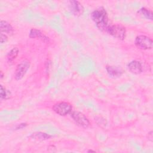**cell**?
I'll list each match as a JSON object with an SVG mask.
<instances>
[{"label":"cell","mask_w":153,"mask_h":153,"mask_svg":"<svg viewBox=\"0 0 153 153\" xmlns=\"http://www.w3.org/2000/svg\"><path fill=\"white\" fill-rule=\"evenodd\" d=\"M69 8L71 13L76 16L82 15L84 12L83 6L79 2L77 1H69Z\"/></svg>","instance_id":"obj_7"},{"label":"cell","mask_w":153,"mask_h":153,"mask_svg":"<svg viewBox=\"0 0 153 153\" xmlns=\"http://www.w3.org/2000/svg\"><path fill=\"white\" fill-rule=\"evenodd\" d=\"M106 32L114 37L121 40L124 39L126 36V28L120 25H109Z\"/></svg>","instance_id":"obj_2"},{"label":"cell","mask_w":153,"mask_h":153,"mask_svg":"<svg viewBox=\"0 0 153 153\" xmlns=\"http://www.w3.org/2000/svg\"><path fill=\"white\" fill-rule=\"evenodd\" d=\"M0 30L2 33H5L11 35L14 32L13 28L12 26L7 21L1 20L0 22Z\"/></svg>","instance_id":"obj_9"},{"label":"cell","mask_w":153,"mask_h":153,"mask_svg":"<svg viewBox=\"0 0 153 153\" xmlns=\"http://www.w3.org/2000/svg\"><path fill=\"white\" fill-rule=\"evenodd\" d=\"M52 109L57 114L65 116L72 112V107L69 103L62 102L54 105Z\"/></svg>","instance_id":"obj_4"},{"label":"cell","mask_w":153,"mask_h":153,"mask_svg":"<svg viewBox=\"0 0 153 153\" xmlns=\"http://www.w3.org/2000/svg\"><path fill=\"white\" fill-rule=\"evenodd\" d=\"M7 40H8V37L7 35L1 32V44L5 43L7 41Z\"/></svg>","instance_id":"obj_16"},{"label":"cell","mask_w":153,"mask_h":153,"mask_svg":"<svg viewBox=\"0 0 153 153\" xmlns=\"http://www.w3.org/2000/svg\"><path fill=\"white\" fill-rule=\"evenodd\" d=\"M29 36L32 38H42V39H47V38L45 35H44L39 30H38L35 28H33L30 30Z\"/></svg>","instance_id":"obj_13"},{"label":"cell","mask_w":153,"mask_h":153,"mask_svg":"<svg viewBox=\"0 0 153 153\" xmlns=\"http://www.w3.org/2000/svg\"><path fill=\"white\" fill-rule=\"evenodd\" d=\"M30 67V63L28 60L24 59L19 63L16 69L14 77L16 80H20L23 78Z\"/></svg>","instance_id":"obj_5"},{"label":"cell","mask_w":153,"mask_h":153,"mask_svg":"<svg viewBox=\"0 0 153 153\" xmlns=\"http://www.w3.org/2000/svg\"><path fill=\"white\" fill-rule=\"evenodd\" d=\"M18 54H19V49L17 47H14L13 48H12L10 50V51H9V53H8L7 56L8 62L9 63L13 62V60L18 56Z\"/></svg>","instance_id":"obj_14"},{"label":"cell","mask_w":153,"mask_h":153,"mask_svg":"<svg viewBox=\"0 0 153 153\" xmlns=\"http://www.w3.org/2000/svg\"><path fill=\"white\" fill-rule=\"evenodd\" d=\"M53 149H55L56 150V147L54 146V145H50L48 147V150L50 151V152H55L56 151L53 150Z\"/></svg>","instance_id":"obj_18"},{"label":"cell","mask_w":153,"mask_h":153,"mask_svg":"<svg viewBox=\"0 0 153 153\" xmlns=\"http://www.w3.org/2000/svg\"><path fill=\"white\" fill-rule=\"evenodd\" d=\"M88 152H94L95 151H93V150H88Z\"/></svg>","instance_id":"obj_21"},{"label":"cell","mask_w":153,"mask_h":153,"mask_svg":"<svg viewBox=\"0 0 153 153\" xmlns=\"http://www.w3.org/2000/svg\"><path fill=\"white\" fill-rule=\"evenodd\" d=\"M134 43L137 48L142 50H149L152 47V40L146 35L136 36Z\"/></svg>","instance_id":"obj_3"},{"label":"cell","mask_w":153,"mask_h":153,"mask_svg":"<svg viewBox=\"0 0 153 153\" xmlns=\"http://www.w3.org/2000/svg\"><path fill=\"white\" fill-rule=\"evenodd\" d=\"M30 137L36 140H44L49 139L51 137V136L43 132H35L34 133H32Z\"/></svg>","instance_id":"obj_11"},{"label":"cell","mask_w":153,"mask_h":153,"mask_svg":"<svg viewBox=\"0 0 153 153\" xmlns=\"http://www.w3.org/2000/svg\"><path fill=\"white\" fill-rule=\"evenodd\" d=\"M0 97L2 99H7L8 97V91L6 90L5 88L3 85H1V91H0Z\"/></svg>","instance_id":"obj_15"},{"label":"cell","mask_w":153,"mask_h":153,"mask_svg":"<svg viewBox=\"0 0 153 153\" xmlns=\"http://www.w3.org/2000/svg\"><path fill=\"white\" fill-rule=\"evenodd\" d=\"M70 114L72 119L78 126L84 128L89 126L90 121L82 113L78 111H72Z\"/></svg>","instance_id":"obj_6"},{"label":"cell","mask_w":153,"mask_h":153,"mask_svg":"<svg viewBox=\"0 0 153 153\" xmlns=\"http://www.w3.org/2000/svg\"><path fill=\"white\" fill-rule=\"evenodd\" d=\"M26 126H27V124H26V123H21V124H20L17 125V126H16V130L21 129V128H23V127H26Z\"/></svg>","instance_id":"obj_17"},{"label":"cell","mask_w":153,"mask_h":153,"mask_svg":"<svg viewBox=\"0 0 153 153\" xmlns=\"http://www.w3.org/2000/svg\"><path fill=\"white\" fill-rule=\"evenodd\" d=\"M3 76H4L3 73H2V71H1V78H3Z\"/></svg>","instance_id":"obj_20"},{"label":"cell","mask_w":153,"mask_h":153,"mask_svg":"<svg viewBox=\"0 0 153 153\" xmlns=\"http://www.w3.org/2000/svg\"><path fill=\"white\" fill-rule=\"evenodd\" d=\"M128 69L130 72L134 74H139L142 72V66L140 62L133 60L128 64Z\"/></svg>","instance_id":"obj_8"},{"label":"cell","mask_w":153,"mask_h":153,"mask_svg":"<svg viewBox=\"0 0 153 153\" xmlns=\"http://www.w3.org/2000/svg\"><path fill=\"white\" fill-rule=\"evenodd\" d=\"M106 69L109 75L114 78L120 76L123 73L122 70L120 68L117 66H107Z\"/></svg>","instance_id":"obj_10"},{"label":"cell","mask_w":153,"mask_h":153,"mask_svg":"<svg viewBox=\"0 0 153 153\" xmlns=\"http://www.w3.org/2000/svg\"><path fill=\"white\" fill-rule=\"evenodd\" d=\"M91 18L100 30L106 32L109 26L108 16L103 7H99L93 11L91 14Z\"/></svg>","instance_id":"obj_1"},{"label":"cell","mask_w":153,"mask_h":153,"mask_svg":"<svg viewBox=\"0 0 153 153\" xmlns=\"http://www.w3.org/2000/svg\"><path fill=\"white\" fill-rule=\"evenodd\" d=\"M152 131H151L149 133H148V139L150 140L151 141H152Z\"/></svg>","instance_id":"obj_19"},{"label":"cell","mask_w":153,"mask_h":153,"mask_svg":"<svg viewBox=\"0 0 153 153\" xmlns=\"http://www.w3.org/2000/svg\"><path fill=\"white\" fill-rule=\"evenodd\" d=\"M137 13L142 16L143 17H145L146 18V19H149V20H152V18H153V14H152V11L146 8H140L138 11H137Z\"/></svg>","instance_id":"obj_12"}]
</instances>
